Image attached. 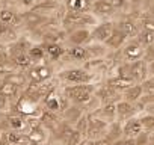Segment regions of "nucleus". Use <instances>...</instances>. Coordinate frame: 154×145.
Here are the masks:
<instances>
[{
  "label": "nucleus",
  "instance_id": "nucleus-32",
  "mask_svg": "<svg viewBox=\"0 0 154 145\" xmlns=\"http://www.w3.org/2000/svg\"><path fill=\"white\" fill-rule=\"evenodd\" d=\"M136 39H137L145 48H146V47H151V45H154V32L140 29V32L137 33Z\"/></svg>",
  "mask_w": 154,
  "mask_h": 145
},
{
  "label": "nucleus",
  "instance_id": "nucleus-30",
  "mask_svg": "<svg viewBox=\"0 0 154 145\" xmlns=\"http://www.w3.org/2000/svg\"><path fill=\"white\" fill-rule=\"evenodd\" d=\"M44 0H9V5L15 9H18L20 12H26V11H32L35 9L38 5H41Z\"/></svg>",
  "mask_w": 154,
  "mask_h": 145
},
{
  "label": "nucleus",
  "instance_id": "nucleus-36",
  "mask_svg": "<svg viewBox=\"0 0 154 145\" xmlns=\"http://www.w3.org/2000/svg\"><path fill=\"white\" fill-rule=\"evenodd\" d=\"M139 26H140V29H143V30L154 32V18H142V20L139 21Z\"/></svg>",
  "mask_w": 154,
  "mask_h": 145
},
{
  "label": "nucleus",
  "instance_id": "nucleus-3",
  "mask_svg": "<svg viewBox=\"0 0 154 145\" xmlns=\"http://www.w3.org/2000/svg\"><path fill=\"white\" fill-rule=\"evenodd\" d=\"M98 83H91V85H74V86H62L63 94L66 95V98L69 100L71 104L80 106V107H86L92 98L95 97Z\"/></svg>",
  "mask_w": 154,
  "mask_h": 145
},
{
  "label": "nucleus",
  "instance_id": "nucleus-6",
  "mask_svg": "<svg viewBox=\"0 0 154 145\" xmlns=\"http://www.w3.org/2000/svg\"><path fill=\"white\" fill-rule=\"evenodd\" d=\"M44 109L45 110H50V112H54V113H57V115H63V112L71 106V103H69V100L66 98V95L63 94V89H62V86H59L57 89H54L47 98H45V101H44Z\"/></svg>",
  "mask_w": 154,
  "mask_h": 145
},
{
  "label": "nucleus",
  "instance_id": "nucleus-7",
  "mask_svg": "<svg viewBox=\"0 0 154 145\" xmlns=\"http://www.w3.org/2000/svg\"><path fill=\"white\" fill-rule=\"evenodd\" d=\"M63 60L71 63L69 66H83L91 60V54L86 45H66V54Z\"/></svg>",
  "mask_w": 154,
  "mask_h": 145
},
{
  "label": "nucleus",
  "instance_id": "nucleus-16",
  "mask_svg": "<svg viewBox=\"0 0 154 145\" xmlns=\"http://www.w3.org/2000/svg\"><path fill=\"white\" fill-rule=\"evenodd\" d=\"M23 88H20L18 85H15L14 82L8 80V79H2L0 80V95H3L11 104L15 103L21 95H23Z\"/></svg>",
  "mask_w": 154,
  "mask_h": 145
},
{
  "label": "nucleus",
  "instance_id": "nucleus-27",
  "mask_svg": "<svg viewBox=\"0 0 154 145\" xmlns=\"http://www.w3.org/2000/svg\"><path fill=\"white\" fill-rule=\"evenodd\" d=\"M63 6L65 11L69 12H91L92 2H89V0H68Z\"/></svg>",
  "mask_w": 154,
  "mask_h": 145
},
{
  "label": "nucleus",
  "instance_id": "nucleus-33",
  "mask_svg": "<svg viewBox=\"0 0 154 145\" xmlns=\"http://www.w3.org/2000/svg\"><path fill=\"white\" fill-rule=\"evenodd\" d=\"M139 119H140V122H142L145 131H148V133L154 131V115L146 113V112H142V113L139 115Z\"/></svg>",
  "mask_w": 154,
  "mask_h": 145
},
{
  "label": "nucleus",
  "instance_id": "nucleus-26",
  "mask_svg": "<svg viewBox=\"0 0 154 145\" xmlns=\"http://www.w3.org/2000/svg\"><path fill=\"white\" fill-rule=\"evenodd\" d=\"M86 110L83 109V107H80V106H75V104H71L65 112H63V115H62V119L63 121H66L68 124H71L72 127L77 124V121L80 119V116L85 113Z\"/></svg>",
  "mask_w": 154,
  "mask_h": 145
},
{
  "label": "nucleus",
  "instance_id": "nucleus-15",
  "mask_svg": "<svg viewBox=\"0 0 154 145\" xmlns=\"http://www.w3.org/2000/svg\"><path fill=\"white\" fill-rule=\"evenodd\" d=\"M91 42L92 29H75L66 35V45H88Z\"/></svg>",
  "mask_w": 154,
  "mask_h": 145
},
{
  "label": "nucleus",
  "instance_id": "nucleus-9",
  "mask_svg": "<svg viewBox=\"0 0 154 145\" xmlns=\"http://www.w3.org/2000/svg\"><path fill=\"white\" fill-rule=\"evenodd\" d=\"M142 112H143V103L142 101L134 104V103H130V101H125V100H119L116 103V121H119V122H125L130 118L139 116Z\"/></svg>",
  "mask_w": 154,
  "mask_h": 145
},
{
  "label": "nucleus",
  "instance_id": "nucleus-1",
  "mask_svg": "<svg viewBox=\"0 0 154 145\" xmlns=\"http://www.w3.org/2000/svg\"><path fill=\"white\" fill-rule=\"evenodd\" d=\"M56 79L62 86H74V85H91L100 83L101 79L94 72L88 71L85 66H63L57 69Z\"/></svg>",
  "mask_w": 154,
  "mask_h": 145
},
{
  "label": "nucleus",
  "instance_id": "nucleus-23",
  "mask_svg": "<svg viewBox=\"0 0 154 145\" xmlns=\"http://www.w3.org/2000/svg\"><path fill=\"white\" fill-rule=\"evenodd\" d=\"M39 121H41V124L48 130V131H53L60 122H62V116L60 115H57V113H54V112H50V110H42V113H41V116H39Z\"/></svg>",
  "mask_w": 154,
  "mask_h": 145
},
{
  "label": "nucleus",
  "instance_id": "nucleus-21",
  "mask_svg": "<svg viewBox=\"0 0 154 145\" xmlns=\"http://www.w3.org/2000/svg\"><path fill=\"white\" fill-rule=\"evenodd\" d=\"M23 33H20L18 30H15L11 26H6L3 23H0V44L8 47L9 44L15 42Z\"/></svg>",
  "mask_w": 154,
  "mask_h": 145
},
{
  "label": "nucleus",
  "instance_id": "nucleus-19",
  "mask_svg": "<svg viewBox=\"0 0 154 145\" xmlns=\"http://www.w3.org/2000/svg\"><path fill=\"white\" fill-rule=\"evenodd\" d=\"M115 26L116 29H119L128 39H133L137 36V33L140 32V26H139V21L130 18V17H125V18H121L118 21H115Z\"/></svg>",
  "mask_w": 154,
  "mask_h": 145
},
{
  "label": "nucleus",
  "instance_id": "nucleus-10",
  "mask_svg": "<svg viewBox=\"0 0 154 145\" xmlns=\"http://www.w3.org/2000/svg\"><path fill=\"white\" fill-rule=\"evenodd\" d=\"M0 23L11 26L21 33L23 32V12H20L18 9L12 6H5L3 9H0Z\"/></svg>",
  "mask_w": 154,
  "mask_h": 145
},
{
  "label": "nucleus",
  "instance_id": "nucleus-48",
  "mask_svg": "<svg viewBox=\"0 0 154 145\" xmlns=\"http://www.w3.org/2000/svg\"><path fill=\"white\" fill-rule=\"evenodd\" d=\"M6 50V47L5 45H2V44H0V53H2V51H5Z\"/></svg>",
  "mask_w": 154,
  "mask_h": 145
},
{
  "label": "nucleus",
  "instance_id": "nucleus-17",
  "mask_svg": "<svg viewBox=\"0 0 154 145\" xmlns=\"http://www.w3.org/2000/svg\"><path fill=\"white\" fill-rule=\"evenodd\" d=\"M128 74H130V77H131L136 83H143V82L149 77L148 63H146L143 59L128 63Z\"/></svg>",
  "mask_w": 154,
  "mask_h": 145
},
{
  "label": "nucleus",
  "instance_id": "nucleus-51",
  "mask_svg": "<svg viewBox=\"0 0 154 145\" xmlns=\"http://www.w3.org/2000/svg\"><path fill=\"white\" fill-rule=\"evenodd\" d=\"M0 80H2V79H0Z\"/></svg>",
  "mask_w": 154,
  "mask_h": 145
},
{
  "label": "nucleus",
  "instance_id": "nucleus-18",
  "mask_svg": "<svg viewBox=\"0 0 154 145\" xmlns=\"http://www.w3.org/2000/svg\"><path fill=\"white\" fill-rule=\"evenodd\" d=\"M103 82L107 86H110L112 89H115L116 92H119V94H124L128 88L136 85V82L131 77H128V76H118V74L116 76H110V77L104 79Z\"/></svg>",
  "mask_w": 154,
  "mask_h": 145
},
{
  "label": "nucleus",
  "instance_id": "nucleus-8",
  "mask_svg": "<svg viewBox=\"0 0 154 145\" xmlns=\"http://www.w3.org/2000/svg\"><path fill=\"white\" fill-rule=\"evenodd\" d=\"M119 54H121L122 62L131 63V62H136V60L143 59L145 47H143L136 38H133V39H128V41L124 44V47L119 50Z\"/></svg>",
  "mask_w": 154,
  "mask_h": 145
},
{
  "label": "nucleus",
  "instance_id": "nucleus-42",
  "mask_svg": "<svg viewBox=\"0 0 154 145\" xmlns=\"http://www.w3.org/2000/svg\"><path fill=\"white\" fill-rule=\"evenodd\" d=\"M148 68H149V76H154V62L148 63Z\"/></svg>",
  "mask_w": 154,
  "mask_h": 145
},
{
  "label": "nucleus",
  "instance_id": "nucleus-43",
  "mask_svg": "<svg viewBox=\"0 0 154 145\" xmlns=\"http://www.w3.org/2000/svg\"><path fill=\"white\" fill-rule=\"evenodd\" d=\"M0 145H11V143H9L5 137H0Z\"/></svg>",
  "mask_w": 154,
  "mask_h": 145
},
{
  "label": "nucleus",
  "instance_id": "nucleus-49",
  "mask_svg": "<svg viewBox=\"0 0 154 145\" xmlns=\"http://www.w3.org/2000/svg\"><path fill=\"white\" fill-rule=\"evenodd\" d=\"M89 2H92V3H94V2H95V0H89Z\"/></svg>",
  "mask_w": 154,
  "mask_h": 145
},
{
  "label": "nucleus",
  "instance_id": "nucleus-37",
  "mask_svg": "<svg viewBox=\"0 0 154 145\" xmlns=\"http://www.w3.org/2000/svg\"><path fill=\"white\" fill-rule=\"evenodd\" d=\"M134 140H136V145H148V143H151V142H149V133H148V131L140 133Z\"/></svg>",
  "mask_w": 154,
  "mask_h": 145
},
{
  "label": "nucleus",
  "instance_id": "nucleus-29",
  "mask_svg": "<svg viewBox=\"0 0 154 145\" xmlns=\"http://www.w3.org/2000/svg\"><path fill=\"white\" fill-rule=\"evenodd\" d=\"M106 139L110 142V143H115L121 139H124V133H122V122L119 121H115L112 124H109V128H107V133H106Z\"/></svg>",
  "mask_w": 154,
  "mask_h": 145
},
{
  "label": "nucleus",
  "instance_id": "nucleus-31",
  "mask_svg": "<svg viewBox=\"0 0 154 145\" xmlns=\"http://www.w3.org/2000/svg\"><path fill=\"white\" fill-rule=\"evenodd\" d=\"M29 57L32 60L33 65L45 62V50H44V44L42 42H33L30 50H29Z\"/></svg>",
  "mask_w": 154,
  "mask_h": 145
},
{
  "label": "nucleus",
  "instance_id": "nucleus-45",
  "mask_svg": "<svg viewBox=\"0 0 154 145\" xmlns=\"http://www.w3.org/2000/svg\"><path fill=\"white\" fill-rule=\"evenodd\" d=\"M5 133H6V131H5V128H3L2 125H0V137H5Z\"/></svg>",
  "mask_w": 154,
  "mask_h": 145
},
{
  "label": "nucleus",
  "instance_id": "nucleus-34",
  "mask_svg": "<svg viewBox=\"0 0 154 145\" xmlns=\"http://www.w3.org/2000/svg\"><path fill=\"white\" fill-rule=\"evenodd\" d=\"M88 127H89V113L88 112H85L82 116H80V119L77 121V124L74 125V128L75 130H79L82 134H88Z\"/></svg>",
  "mask_w": 154,
  "mask_h": 145
},
{
  "label": "nucleus",
  "instance_id": "nucleus-24",
  "mask_svg": "<svg viewBox=\"0 0 154 145\" xmlns=\"http://www.w3.org/2000/svg\"><path fill=\"white\" fill-rule=\"evenodd\" d=\"M5 139L11 143V145H33V142L30 140L29 134L24 131H15V130H9L5 133Z\"/></svg>",
  "mask_w": 154,
  "mask_h": 145
},
{
  "label": "nucleus",
  "instance_id": "nucleus-41",
  "mask_svg": "<svg viewBox=\"0 0 154 145\" xmlns=\"http://www.w3.org/2000/svg\"><path fill=\"white\" fill-rule=\"evenodd\" d=\"M142 103H143V101H142ZM143 112L154 115V103H152V101H149V103H143Z\"/></svg>",
  "mask_w": 154,
  "mask_h": 145
},
{
  "label": "nucleus",
  "instance_id": "nucleus-5",
  "mask_svg": "<svg viewBox=\"0 0 154 145\" xmlns=\"http://www.w3.org/2000/svg\"><path fill=\"white\" fill-rule=\"evenodd\" d=\"M26 72V77L29 80V85H41L45 82H50L51 79L56 77V65L51 62H41L36 65H32Z\"/></svg>",
  "mask_w": 154,
  "mask_h": 145
},
{
  "label": "nucleus",
  "instance_id": "nucleus-13",
  "mask_svg": "<svg viewBox=\"0 0 154 145\" xmlns=\"http://www.w3.org/2000/svg\"><path fill=\"white\" fill-rule=\"evenodd\" d=\"M91 14L100 21H107L116 14V9L109 0H95L91 6Z\"/></svg>",
  "mask_w": 154,
  "mask_h": 145
},
{
  "label": "nucleus",
  "instance_id": "nucleus-11",
  "mask_svg": "<svg viewBox=\"0 0 154 145\" xmlns=\"http://www.w3.org/2000/svg\"><path fill=\"white\" fill-rule=\"evenodd\" d=\"M109 124L106 121H103L101 118H98L97 115L89 113V127H88V134L86 139L88 140H98V139H104L106 133H107Z\"/></svg>",
  "mask_w": 154,
  "mask_h": 145
},
{
  "label": "nucleus",
  "instance_id": "nucleus-14",
  "mask_svg": "<svg viewBox=\"0 0 154 145\" xmlns=\"http://www.w3.org/2000/svg\"><path fill=\"white\" fill-rule=\"evenodd\" d=\"M44 50H45V60L51 63H59L63 60L66 54V45L65 44H57V42H42Z\"/></svg>",
  "mask_w": 154,
  "mask_h": 145
},
{
  "label": "nucleus",
  "instance_id": "nucleus-40",
  "mask_svg": "<svg viewBox=\"0 0 154 145\" xmlns=\"http://www.w3.org/2000/svg\"><path fill=\"white\" fill-rule=\"evenodd\" d=\"M11 107V103L3 97V95H0V113H6Z\"/></svg>",
  "mask_w": 154,
  "mask_h": 145
},
{
  "label": "nucleus",
  "instance_id": "nucleus-20",
  "mask_svg": "<svg viewBox=\"0 0 154 145\" xmlns=\"http://www.w3.org/2000/svg\"><path fill=\"white\" fill-rule=\"evenodd\" d=\"M143 131L145 130H143V125H142L139 116L130 118L125 122H122V133H124V137H127V139H136Z\"/></svg>",
  "mask_w": 154,
  "mask_h": 145
},
{
  "label": "nucleus",
  "instance_id": "nucleus-47",
  "mask_svg": "<svg viewBox=\"0 0 154 145\" xmlns=\"http://www.w3.org/2000/svg\"><path fill=\"white\" fill-rule=\"evenodd\" d=\"M56 2H57V3H60V5H65V3L68 2V0H56Z\"/></svg>",
  "mask_w": 154,
  "mask_h": 145
},
{
  "label": "nucleus",
  "instance_id": "nucleus-50",
  "mask_svg": "<svg viewBox=\"0 0 154 145\" xmlns=\"http://www.w3.org/2000/svg\"><path fill=\"white\" fill-rule=\"evenodd\" d=\"M148 145H154V143H148Z\"/></svg>",
  "mask_w": 154,
  "mask_h": 145
},
{
  "label": "nucleus",
  "instance_id": "nucleus-28",
  "mask_svg": "<svg viewBox=\"0 0 154 145\" xmlns=\"http://www.w3.org/2000/svg\"><path fill=\"white\" fill-rule=\"evenodd\" d=\"M143 95H145V94H143V88H142V85H140V83H136V85H133L131 88H128V89L122 94V100L136 104V103L142 101Z\"/></svg>",
  "mask_w": 154,
  "mask_h": 145
},
{
  "label": "nucleus",
  "instance_id": "nucleus-46",
  "mask_svg": "<svg viewBox=\"0 0 154 145\" xmlns=\"http://www.w3.org/2000/svg\"><path fill=\"white\" fill-rule=\"evenodd\" d=\"M149 142H151V143H154V131H151V133H149Z\"/></svg>",
  "mask_w": 154,
  "mask_h": 145
},
{
  "label": "nucleus",
  "instance_id": "nucleus-38",
  "mask_svg": "<svg viewBox=\"0 0 154 145\" xmlns=\"http://www.w3.org/2000/svg\"><path fill=\"white\" fill-rule=\"evenodd\" d=\"M109 2H110V3H112V6L116 9V12H118V11L125 9V8H127V5H128V0H109Z\"/></svg>",
  "mask_w": 154,
  "mask_h": 145
},
{
  "label": "nucleus",
  "instance_id": "nucleus-39",
  "mask_svg": "<svg viewBox=\"0 0 154 145\" xmlns=\"http://www.w3.org/2000/svg\"><path fill=\"white\" fill-rule=\"evenodd\" d=\"M143 60H145L146 63H151V62H154V45H151V47H146V48H145Z\"/></svg>",
  "mask_w": 154,
  "mask_h": 145
},
{
  "label": "nucleus",
  "instance_id": "nucleus-44",
  "mask_svg": "<svg viewBox=\"0 0 154 145\" xmlns=\"http://www.w3.org/2000/svg\"><path fill=\"white\" fill-rule=\"evenodd\" d=\"M8 5H9L8 2H5V0H0V9H3V8L8 6Z\"/></svg>",
  "mask_w": 154,
  "mask_h": 145
},
{
  "label": "nucleus",
  "instance_id": "nucleus-2",
  "mask_svg": "<svg viewBox=\"0 0 154 145\" xmlns=\"http://www.w3.org/2000/svg\"><path fill=\"white\" fill-rule=\"evenodd\" d=\"M32 44H33V41L27 35H21L15 42H12L6 47V51L18 71H27L33 65L29 57V50H30Z\"/></svg>",
  "mask_w": 154,
  "mask_h": 145
},
{
  "label": "nucleus",
  "instance_id": "nucleus-35",
  "mask_svg": "<svg viewBox=\"0 0 154 145\" xmlns=\"http://www.w3.org/2000/svg\"><path fill=\"white\" fill-rule=\"evenodd\" d=\"M143 88V94L145 95H152L154 94V76H149L143 83H140Z\"/></svg>",
  "mask_w": 154,
  "mask_h": 145
},
{
  "label": "nucleus",
  "instance_id": "nucleus-22",
  "mask_svg": "<svg viewBox=\"0 0 154 145\" xmlns=\"http://www.w3.org/2000/svg\"><path fill=\"white\" fill-rule=\"evenodd\" d=\"M92 115H97L98 118H101L103 121H106L107 124H112L116 121V103H107V104H101L100 109L97 112H94Z\"/></svg>",
  "mask_w": 154,
  "mask_h": 145
},
{
  "label": "nucleus",
  "instance_id": "nucleus-25",
  "mask_svg": "<svg viewBox=\"0 0 154 145\" xmlns=\"http://www.w3.org/2000/svg\"><path fill=\"white\" fill-rule=\"evenodd\" d=\"M15 71H18V69H17L15 65L12 63V60H11L8 51H6V50L2 51V53H0V79L8 77L9 74H12V72H15Z\"/></svg>",
  "mask_w": 154,
  "mask_h": 145
},
{
  "label": "nucleus",
  "instance_id": "nucleus-4",
  "mask_svg": "<svg viewBox=\"0 0 154 145\" xmlns=\"http://www.w3.org/2000/svg\"><path fill=\"white\" fill-rule=\"evenodd\" d=\"M100 20L95 18L91 12H69V11H65L60 21L66 33L75 29H94Z\"/></svg>",
  "mask_w": 154,
  "mask_h": 145
},
{
  "label": "nucleus",
  "instance_id": "nucleus-12",
  "mask_svg": "<svg viewBox=\"0 0 154 145\" xmlns=\"http://www.w3.org/2000/svg\"><path fill=\"white\" fill-rule=\"evenodd\" d=\"M115 32V21L107 20V21H100L94 29H92V42H100L106 44L110 36Z\"/></svg>",
  "mask_w": 154,
  "mask_h": 145
}]
</instances>
